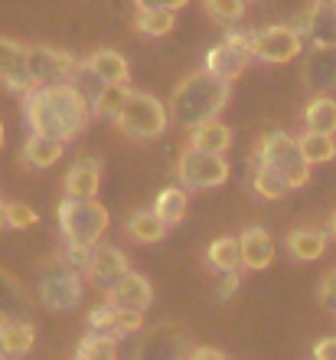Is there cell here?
Masks as SVG:
<instances>
[{
	"label": "cell",
	"mask_w": 336,
	"mask_h": 360,
	"mask_svg": "<svg viewBox=\"0 0 336 360\" xmlns=\"http://www.w3.org/2000/svg\"><path fill=\"white\" fill-rule=\"evenodd\" d=\"M92 98H85L72 82H56V86H36L23 95V118L29 131L59 138V141H75L92 122Z\"/></svg>",
	"instance_id": "6da1fadb"
},
{
	"label": "cell",
	"mask_w": 336,
	"mask_h": 360,
	"mask_svg": "<svg viewBox=\"0 0 336 360\" xmlns=\"http://www.w3.org/2000/svg\"><path fill=\"white\" fill-rule=\"evenodd\" d=\"M229 95H232V82L213 76L209 69H196L173 89L167 105L177 124L196 128V124L215 122L222 115V108L229 105Z\"/></svg>",
	"instance_id": "7a4b0ae2"
},
{
	"label": "cell",
	"mask_w": 336,
	"mask_h": 360,
	"mask_svg": "<svg viewBox=\"0 0 336 360\" xmlns=\"http://www.w3.org/2000/svg\"><path fill=\"white\" fill-rule=\"evenodd\" d=\"M85 278L82 269H75L66 256L46 259L36 272V298L46 311H75L82 304Z\"/></svg>",
	"instance_id": "3957f363"
},
{
	"label": "cell",
	"mask_w": 336,
	"mask_h": 360,
	"mask_svg": "<svg viewBox=\"0 0 336 360\" xmlns=\"http://www.w3.org/2000/svg\"><path fill=\"white\" fill-rule=\"evenodd\" d=\"M59 233L66 243H75V246H88L95 249L102 243V236L112 226V213L105 203L95 200H79V197H66L59 203Z\"/></svg>",
	"instance_id": "277c9868"
},
{
	"label": "cell",
	"mask_w": 336,
	"mask_h": 360,
	"mask_svg": "<svg viewBox=\"0 0 336 360\" xmlns=\"http://www.w3.org/2000/svg\"><path fill=\"white\" fill-rule=\"evenodd\" d=\"M170 105H163L157 95L150 92H134L128 108L118 118V131L131 141H157L160 134L170 128Z\"/></svg>",
	"instance_id": "5b68a950"
},
{
	"label": "cell",
	"mask_w": 336,
	"mask_h": 360,
	"mask_svg": "<svg viewBox=\"0 0 336 360\" xmlns=\"http://www.w3.org/2000/svg\"><path fill=\"white\" fill-rule=\"evenodd\" d=\"M255 161H264V164H271V167H278V171L294 184V190L307 187L310 171H314V164H307L304 151H300V141L297 138H290L288 131L262 134L258 151H255Z\"/></svg>",
	"instance_id": "8992f818"
},
{
	"label": "cell",
	"mask_w": 336,
	"mask_h": 360,
	"mask_svg": "<svg viewBox=\"0 0 336 360\" xmlns=\"http://www.w3.org/2000/svg\"><path fill=\"white\" fill-rule=\"evenodd\" d=\"M232 177V167L225 161V154H209L187 148L177 161V180L187 190H215Z\"/></svg>",
	"instance_id": "52a82bcc"
},
{
	"label": "cell",
	"mask_w": 336,
	"mask_h": 360,
	"mask_svg": "<svg viewBox=\"0 0 336 360\" xmlns=\"http://www.w3.org/2000/svg\"><path fill=\"white\" fill-rule=\"evenodd\" d=\"M252 59H255L252 33H245V30H225L222 43H215V46L206 53V69H209L213 76L225 79V82H235L245 69L252 66Z\"/></svg>",
	"instance_id": "ba28073f"
},
{
	"label": "cell",
	"mask_w": 336,
	"mask_h": 360,
	"mask_svg": "<svg viewBox=\"0 0 336 360\" xmlns=\"http://www.w3.org/2000/svg\"><path fill=\"white\" fill-rule=\"evenodd\" d=\"M304 43L307 39L300 37L290 23H271L252 33V53L258 63H268V66H288L304 53Z\"/></svg>",
	"instance_id": "9c48e42d"
},
{
	"label": "cell",
	"mask_w": 336,
	"mask_h": 360,
	"mask_svg": "<svg viewBox=\"0 0 336 360\" xmlns=\"http://www.w3.org/2000/svg\"><path fill=\"white\" fill-rule=\"evenodd\" d=\"M193 354V341L180 324H157L154 331L137 344L131 360H189Z\"/></svg>",
	"instance_id": "30bf717a"
},
{
	"label": "cell",
	"mask_w": 336,
	"mask_h": 360,
	"mask_svg": "<svg viewBox=\"0 0 336 360\" xmlns=\"http://www.w3.org/2000/svg\"><path fill=\"white\" fill-rule=\"evenodd\" d=\"M75 69H82V63L69 53V49L56 46H29V76L36 86H56V82H69Z\"/></svg>",
	"instance_id": "8fae6325"
},
{
	"label": "cell",
	"mask_w": 336,
	"mask_h": 360,
	"mask_svg": "<svg viewBox=\"0 0 336 360\" xmlns=\"http://www.w3.org/2000/svg\"><path fill=\"white\" fill-rule=\"evenodd\" d=\"M0 86L7 92L27 95L29 89H36L33 76H29V46L17 43V39L0 37Z\"/></svg>",
	"instance_id": "7c38bea8"
},
{
	"label": "cell",
	"mask_w": 336,
	"mask_h": 360,
	"mask_svg": "<svg viewBox=\"0 0 336 360\" xmlns=\"http://www.w3.org/2000/svg\"><path fill=\"white\" fill-rule=\"evenodd\" d=\"M290 27L297 30L304 39H310L314 46L336 43V4L314 0L307 10H300L297 17L290 20Z\"/></svg>",
	"instance_id": "4fadbf2b"
},
{
	"label": "cell",
	"mask_w": 336,
	"mask_h": 360,
	"mask_svg": "<svg viewBox=\"0 0 336 360\" xmlns=\"http://www.w3.org/2000/svg\"><path fill=\"white\" fill-rule=\"evenodd\" d=\"M300 79L314 95H323L336 89V43H323V46H310L304 66H300Z\"/></svg>",
	"instance_id": "5bb4252c"
},
{
	"label": "cell",
	"mask_w": 336,
	"mask_h": 360,
	"mask_svg": "<svg viewBox=\"0 0 336 360\" xmlns=\"http://www.w3.org/2000/svg\"><path fill=\"white\" fill-rule=\"evenodd\" d=\"M128 272H131V262L124 256V249L98 243V246L92 249V262L85 269V278L92 285H98V288H112V285Z\"/></svg>",
	"instance_id": "9a60e30c"
},
{
	"label": "cell",
	"mask_w": 336,
	"mask_h": 360,
	"mask_svg": "<svg viewBox=\"0 0 336 360\" xmlns=\"http://www.w3.org/2000/svg\"><path fill=\"white\" fill-rule=\"evenodd\" d=\"M105 302H112L114 308H131V311H147L154 304V285L147 275L128 272L121 275L112 288H105Z\"/></svg>",
	"instance_id": "2e32d148"
},
{
	"label": "cell",
	"mask_w": 336,
	"mask_h": 360,
	"mask_svg": "<svg viewBox=\"0 0 336 360\" xmlns=\"http://www.w3.org/2000/svg\"><path fill=\"white\" fill-rule=\"evenodd\" d=\"M36 344V324L27 318H0V357L23 360Z\"/></svg>",
	"instance_id": "e0dca14e"
},
{
	"label": "cell",
	"mask_w": 336,
	"mask_h": 360,
	"mask_svg": "<svg viewBox=\"0 0 336 360\" xmlns=\"http://www.w3.org/2000/svg\"><path fill=\"white\" fill-rule=\"evenodd\" d=\"M82 69L88 76H95L102 86H112V82H128L131 79V66L128 59L118 53V49H95L88 53L82 63Z\"/></svg>",
	"instance_id": "ac0fdd59"
},
{
	"label": "cell",
	"mask_w": 336,
	"mask_h": 360,
	"mask_svg": "<svg viewBox=\"0 0 336 360\" xmlns=\"http://www.w3.org/2000/svg\"><path fill=\"white\" fill-rule=\"evenodd\" d=\"M238 246H242V266L252 269V272H262L274 262V239L264 226H248L242 229L238 236Z\"/></svg>",
	"instance_id": "d6986e66"
},
{
	"label": "cell",
	"mask_w": 336,
	"mask_h": 360,
	"mask_svg": "<svg viewBox=\"0 0 336 360\" xmlns=\"http://www.w3.org/2000/svg\"><path fill=\"white\" fill-rule=\"evenodd\" d=\"M102 190V164L98 158H82L75 161L66 174V197L79 200H95Z\"/></svg>",
	"instance_id": "ffe728a7"
},
{
	"label": "cell",
	"mask_w": 336,
	"mask_h": 360,
	"mask_svg": "<svg viewBox=\"0 0 336 360\" xmlns=\"http://www.w3.org/2000/svg\"><path fill=\"white\" fill-rule=\"evenodd\" d=\"M62 154H66V141L46 138V134H29L27 144H23V151H20V161H23V167H29V171H46V167H53L56 161H62Z\"/></svg>",
	"instance_id": "44dd1931"
},
{
	"label": "cell",
	"mask_w": 336,
	"mask_h": 360,
	"mask_svg": "<svg viewBox=\"0 0 336 360\" xmlns=\"http://www.w3.org/2000/svg\"><path fill=\"white\" fill-rule=\"evenodd\" d=\"M327 243H330V233L317 226H297L288 233V252L297 262H317V259H323Z\"/></svg>",
	"instance_id": "7402d4cb"
},
{
	"label": "cell",
	"mask_w": 336,
	"mask_h": 360,
	"mask_svg": "<svg viewBox=\"0 0 336 360\" xmlns=\"http://www.w3.org/2000/svg\"><path fill=\"white\" fill-rule=\"evenodd\" d=\"M131 95H134V89L128 86V82L102 86L92 95V112L98 115V118H105V122H118L121 112L128 108V102H131Z\"/></svg>",
	"instance_id": "603a6c76"
},
{
	"label": "cell",
	"mask_w": 336,
	"mask_h": 360,
	"mask_svg": "<svg viewBox=\"0 0 336 360\" xmlns=\"http://www.w3.org/2000/svg\"><path fill=\"white\" fill-rule=\"evenodd\" d=\"M167 229L170 226L157 217V213H154V207H150V210H137V213H131V217L124 219V233H128V239H131V243H137V246L160 243Z\"/></svg>",
	"instance_id": "cb8c5ba5"
},
{
	"label": "cell",
	"mask_w": 336,
	"mask_h": 360,
	"mask_svg": "<svg viewBox=\"0 0 336 360\" xmlns=\"http://www.w3.org/2000/svg\"><path fill=\"white\" fill-rule=\"evenodd\" d=\"M189 148L209 151V154H225L232 148V128L222 124L219 118H215V122H206V124H196V128H189Z\"/></svg>",
	"instance_id": "d4e9b609"
},
{
	"label": "cell",
	"mask_w": 336,
	"mask_h": 360,
	"mask_svg": "<svg viewBox=\"0 0 336 360\" xmlns=\"http://www.w3.org/2000/svg\"><path fill=\"white\" fill-rule=\"evenodd\" d=\"M29 308V292L13 272L0 269V318H23Z\"/></svg>",
	"instance_id": "484cf974"
},
{
	"label": "cell",
	"mask_w": 336,
	"mask_h": 360,
	"mask_svg": "<svg viewBox=\"0 0 336 360\" xmlns=\"http://www.w3.org/2000/svg\"><path fill=\"white\" fill-rule=\"evenodd\" d=\"M252 190L262 200H284L290 190H294V184H290V180L278 171V167H271V164H264V161H255V167H252Z\"/></svg>",
	"instance_id": "4316f807"
},
{
	"label": "cell",
	"mask_w": 336,
	"mask_h": 360,
	"mask_svg": "<svg viewBox=\"0 0 336 360\" xmlns=\"http://www.w3.org/2000/svg\"><path fill=\"white\" fill-rule=\"evenodd\" d=\"M304 131L336 134V98L333 95H314L304 108Z\"/></svg>",
	"instance_id": "83f0119b"
},
{
	"label": "cell",
	"mask_w": 336,
	"mask_h": 360,
	"mask_svg": "<svg viewBox=\"0 0 336 360\" xmlns=\"http://www.w3.org/2000/svg\"><path fill=\"white\" fill-rule=\"evenodd\" d=\"M134 30H137L140 37H167L177 30V13L173 10H163V7H137L134 13Z\"/></svg>",
	"instance_id": "f1b7e54d"
},
{
	"label": "cell",
	"mask_w": 336,
	"mask_h": 360,
	"mask_svg": "<svg viewBox=\"0 0 336 360\" xmlns=\"http://www.w3.org/2000/svg\"><path fill=\"white\" fill-rule=\"evenodd\" d=\"M187 210H189V193L187 187H163L154 200V213H157L167 226H177L187 219Z\"/></svg>",
	"instance_id": "f546056e"
},
{
	"label": "cell",
	"mask_w": 336,
	"mask_h": 360,
	"mask_svg": "<svg viewBox=\"0 0 336 360\" xmlns=\"http://www.w3.org/2000/svg\"><path fill=\"white\" fill-rule=\"evenodd\" d=\"M206 262L215 269V272H238L242 266V246H238V236H219L209 243L206 249Z\"/></svg>",
	"instance_id": "4dcf8cb0"
},
{
	"label": "cell",
	"mask_w": 336,
	"mask_h": 360,
	"mask_svg": "<svg viewBox=\"0 0 336 360\" xmlns=\"http://www.w3.org/2000/svg\"><path fill=\"white\" fill-rule=\"evenodd\" d=\"M75 360H118V338L108 331H88L75 347Z\"/></svg>",
	"instance_id": "1f68e13d"
},
{
	"label": "cell",
	"mask_w": 336,
	"mask_h": 360,
	"mask_svg": "<svg viewBox=\"0 0 336 360\" xmlns=\"http://www.w3.org/2000/svg\"><path fill=\"white\" fill-rule=\"evenodd\" d=\"M300 141V151L307 158V164H330L336 161V138L333 134H320V131H304L297 138Z\"/></svg>",
	"instance_id": "d6a6232c"
},
{
	"label": "cell",
	"mask_w": 336,
	"mask_h": 360,
	"mask_svg": "<svg viewBox=\"0 0 336 360\" xmlns=\"http://www.w3.org/2000/svg\"><path fill=\"white\" fill-rule=\"evenodd\" d=\"M203 10L215 23L232 27V23H238L245 17V0H203Z\"/></svg>",
	"instance_id": "836d02e7"
},
{
	"label": "cell",
	"mask_w": 336,
	"mask_h": 360,
	"mask_svg": "<svg viewBox=\"0 0 336 360\" xmlns=\"http://www.w3.org/2000/svg\"><path fill=\"white\" fill-rule=\"evenodd\" d=\"M39 223V213L29 203H20V200H10L7 203V226L10 229H29Z\"/></svg>",
	"instance_id": "e575fe53"
},
{
	"label": "cell",
	"mask_w": 336,
	"mask_h": 360,
	"mask_svg": "<svg viewBox=\"0 0 336 360\" xmlns=\"http://www.w3.org/2000/svg\"><path fill=\"white\" fill-rule=\"evenodd\" d=\"M114 321H118V308H114L112 302H102L95 304L92 311H88V328L92 331H114Z\"/></svg>",
	"instance_id": "d590c367"
},
{
	"label": "cell",
	"mask_w": 336,
	"mask_h": 360,
	"mask_svg": "<svg viewBox=\"0 0 336 360\" xmlns=\"http://www.w3.org/2000/svg\"><path fill=\"white\" fill-rule=\"evenodd\" d=\"M144 328V311H131V308H118V321H114V338H131Z\"/></svg>",
	"instance_id": "8d00e7d4"
},
{
	"label": "cell",
	"mask_w": 336,
	"mask_h": 360,
	"mask_svg": "<svg viewBox=\"0 0 336 360\" xmlns=\"http://www.w3.org/2000/svg\"><path fill=\"white\" fill-rule=\"evenodd\" d=\"M317 302L320 308L330 314V318H336V266L330 269L323 278H320V288H317Z\"/></svg>",
	"instance_id": "74e56055"
},
{
	"label": "cell",
	"mask_w": 336,
	"mask_h": 360,
	"mask_svg": "<svg viewBox=\"0 0 336 360\" xmlns=\"http://www.w3.org/2000/svg\"><path fill=\"white\" fill-rule=\"evenodd\" d=\"M62 256L69 259V262H72L75 269H88V262H92V249L88 246H75V243H66V246H62Z\"/></svg>",
	"instance_id": "f35d334b"
},
{
	"label": "cell",
	"mask_w": 336,
	"mask_h": 360,
	"mask_svg": "<svg viewBox=\"0 0 336 360\" xmlns=\"http://www.w3.org/2000/svg\"><path fill=\"white\" fill-rule=\"evenodd\" d=\"M310 357H314V360H336V334L317 338V341H314V347H310Z\"/></svg>",
	"instance_id": "ab89813d"
},
{
	"label": "cell",
	"mask_w": 336,
	"mask_h": 360,
	"mask_svg": "<svg viewBox=\"0 0 336 360\" xmlns=\"http://www.w3.org/2000/svg\"><path fill=\"white\" fill-rule=\"evenodd\" d=\"M238 285H242V278H238V272H225L222 285L215 288V302H229L235 292H238Z\"/></svg>",
	"instance_id": "60d3db41"
},
{
	"label": "cell",
	"mask_w": 336,
	"mask_h": 360,
	"mask_svg": "<svg viewBox=\"0 0 336 360\" xmlns=\"http://www.w3.org/2000/svg\"><path fill=\"white\" fill-rule=\"evenodd\" d=\"M187 4L189 0H134V7H163V10H173V13H180Z\"/></svg>",
	"instance_id": "b9f144b4"
},
{
	"label": "cell",
	"mask_w": 336,
	"mask_h": 360,
	"mask_svg": "<svg viewBox=\"0 0 336 360\" xmlns=\"http://www.w3.org/2000/svg\"><path fill=\"white\" fill-rule=\"evenodd\" d=\"M189 360H225V354L219 351V347H206V344H199V347H193Z\"/></svg>",
	"instance_id": "7bdbcfd3"
},
{
	"label": "cell",
	"mask_w": 336,
	"mask_h": 360,
	"mask_svg": "<svg viewBox=\"0 0 336 360\" xmlns=\"http://www.w3.org/2000/svg\"><path fill=\"white\" fill-rule=\"evenodd\" d=\"M327 233H330V239H336V210L330 213V219H327Z\"/></svg>",
	"instance_id": "ee69618b"
},
{
	"label": "cell",
	"mask_w": 336,
	"mask_h": 360,
	"mask_svg": "<svg viewBox=\"0 0 336 360\" xmlns=\"http://www.w3.org/2000/svg\"><path fill=\"white\" fill-rule=\"evenodd\" d=\"M7 226V203H4V200H0V229Z\"/></svg>",
	"instance_id": "f6af8a7d"
},
{
	"label": "cell",
	"mask_w": 336,
	"mask_h": 360,
	"mask_svg": "<svg viewBox=\"0 0 336 360\" xmlns=\"http://www.w3.org/2000/svg\"><path fill=\"white\" fill-rule=\"evenodd\" d=\"M4 141H7V128H4V118H0V151H4Z\"/></svg>",
	"instance_id": "bcb514c9"
},
{
	"label": "cell",
	"mask_w": 336,
	"mask_h": 360,
	"mask_svg": "<svg viewBox=\"0 0 336 360\" xmlns=\"http://www.w3.org/2000/svg\"><path fill=\"white\" fill-rule=\"evenodd\" d=\"M0 360H13V357H0Z\"/></svg>",
	"instance_id": "7dc6e473"
},
{
	"label": "cell",
	"mask_w": 336,
	"mask_h": 360,
	"mask_svg": "<svg viewBox=\"0 0 336 360\" xmlns=\"http://www.w3.org/2000/svg\"><path fill=\"white\" fill-rule=\"evenodd\" d=\"M327 4H336V0H327Z\"/></svg>",
	"instance_id": "c3c4849f"
}]
</instances>
